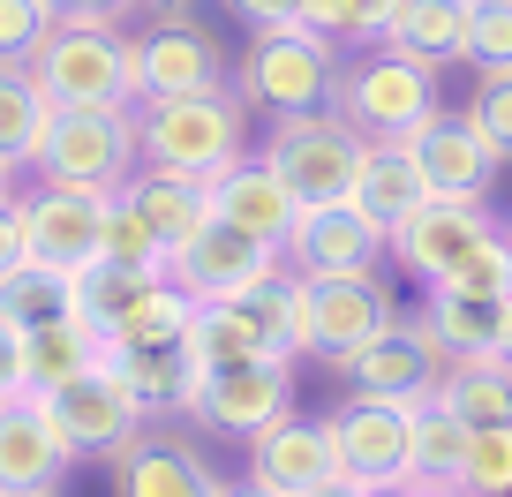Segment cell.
<instances>
[{
  "label": "cell",
  "mask_w": 512,
  "mask_h": 497,
  "mask_svg": "<svg viewBox=\"0 0 512 497\" xmlns=\"http://www.w3.org/2000/svg\"><path fill=\"white\" fill-rule=\"evenodd\" d=\"M136 136H144V166L189 181H219L256 151V113L226 91H189V98H144L136 106Z\"/></svg>",
  "instance_id": "6da1fadb"
},
{
  "label": "cell",
  "mask_w": 512,
  "mask_h": 497,
  "mask_svg": "<svg viewBox=\"0 0 512 497\" xmlns=\"http://www.w3.org/2000/svg\"><path fill=\"white\" fill-rule=\"evenodd\" d=\"M347 46L324 31L294 23V31H256L249 53H234V98L272 129V121H302V113H332Z\"/></svg>",
  "instance_id": "7a4b0ae2"
},
{
  "label": "cell",
  "mask_w": 512,
  "mask_h": 497,
  "mask_svg": "<svg viewBox=\"0 0 512 497\" xmlns=\"http://www.w3.org/2000/svg\"><path fill=\"white\" fill-rule=\"evenodd\" d=\"M144 174V136H136V106H76L53 121L46 151H38L31 181L76 196H121Z\"/></svg>",
  "instance_id": "3957f363"
},
{
  "label": "cell",
  "mask_w": 512,
  "mask_h": 497,
  "mask_svg": "<svg viewBox=\"0 0 512 497\" xmlns=\"http://www.w3.org/2000/svg\"><path fill=\"white\" fill-rule=\"evenodd\" d=\"M437 106H445L437 98V68H422L400 46H354L347 68H339V98H332V113L354 121L369 144H407Z\"/></svg>",
  "instance_id": "277c9868"
},
{
  "label": "cell",
  "mask_w": 512,
  "mask_h": 497,
  "mask_svg": "<svg viewBox=\"0 0 512 497\" xmlns=\"http://www.w3.org/2000/svg\"><path fill=\"white\" fill-rule=\"evenodd\" d=\"M234 83V53L219 46L211 23H196L189 8H166L144 31H128V91L144 98H189V91H226Z\"/></svg>",
  "instance_id": "5b68a950"
},
{
  "label": "cell",
  "mask_w": 512,
  "mask_h": 497,
  "mask_svg": "<svg viewBox=\"0 0 512 497\" xmlns=\"http://www.w3.org/2000/svg\"><path fill=\"white\" fill-rule=\"evenodd\" d=\"M264 159L279 166L302 204H347L354 181H362V159H369V136L339 113H302V121H272L264 129Z\"/></svg>",
  "instance_id": "8992f818"
},
{
  "label": "cell",
  "mask_w": 512,
  "mask_h": 497,
  "mask_svg": "<svg viewBox=\"0 0 512 497\" xmlns=\"http://www.w3.org/2000/svg\"><path fill=\"white\" fill-rule=\"evenodd\" d=\"M31 76L61 113L136 106V91H128V31H113V23H61V31L31 53Z\"/></svg>",
  "instance_id": "52a82bcc"
},
{
  "label": "cell",
  "mask_w": 512,
  "mask_h": 497,
  "mask_svg": "<svg viewBox=\"0 0 512 497\" xmlns=\"http://www.w3.org/2000/svg\"><path fill=\"white\" fill-rule=\"evenodd\" d=\"M497 241H505V219L490 204H475V196H430L407 226H392V264L407 279H422V287H445L482 249H497Z\"/></svg>",
  "instance_id": "ba28073f"
},
{
  "label": "cell",
  "mask_w": 512,
  "mask_h": 497,
  "mask_svg": "<svg viewBox=\"0 0 512 497\" xmlns=\"http://www.w3.org/2000/svg\"><path fill=\"white\" fill-rule=\"evenodd\" d=\"M339 377L347 392H369V400H407V407H430L437 385H445L452 354L422 332V317H392L384 332H369L354 354H339Z\"/></svg>",
  "instance_id": "9c48e42d"
},
{
  "label": "cell",
  "mask_w": 512,
  "mask_h": 497,
  "mask_svg": "<svg viewBox=\"0 0 512 497\" xmlns=\"http://www.w3.org/2000/svg\"><path fill=\"white\" fill-rule=\"evenodd\" d=\"M46 407H53V422H61L76 460H113L136 430H151L144 400L128 392V377L113 362H91L83 377H68L61 392H46Z\"/></svg>",
  "instance_id": "30bf717a"
},
{
  "label": "cell",
  "mask_w": 512,
  "mask_h": 497,
  "mask_svg": "<svg viewBox=\"0 0 512 497\" xmlns=\"http://www.w3.org/2000/svg\"><path fill=\"white\" fill-rule=\"evenodd\" d=\"M332 445H339V475L377 490V482H407V460H415V407L407 400H369V392H347L332 407Z\"/></svg>",
  "instance_id": "8fae6325"
},
{
  "label": "cell",
  "mask_w": 512,
  "mask_h": 497,
  "mask_svg": "<svg viewBox=\"0 0 512 497\" xmlns=\"http://www.w3.org/2000/svg\"><path fill=\"white\" fill-rule=\"evenodd\" d=\"M279 257H287V249H272V241L234 234V226L211 219L204 234H189L174 257H166V279H174L196 309H204V302H241L249 287H264V279L279 272Z\"/></svg>",
  "instance_id": "7c38bea8"
},
{
  "label": "cell",
  "mask_w": 512,
  "mask_h": 497,
  "mask_svg": "<svg viewBox=\"0 0 512 497\" xmlns=\"http://www.w3.org/2000/svg\"><path fill=\"white\" fill-rule=\"evenodd\" d=\"M279 415H294V362H241V369H204L196 377L189 422L226 437H264Z\"/></svg>",
  "instance_id": "4fadbf2b"
},
{
  "label": "cell",
  "mask_w": 512,
  "mask_h": 497,
  "mask_svg": "<svg viewBox=\"0 0 512 497\" xmlns=\"http://www.w3.org/2000/svg\"><path fill=\"white\" fill-rule=\"evenodd\" d=\"M302 317H309V354L339 362L400 317V302H392L384 272H324V279H302Z\"/></svg>",
  "instance_id": "5bb4252c"
},
{
  "label": "cell",
  "mask_w": 512,
  "mask_h": 497,
  "mask_svg": "<svg viewBox=\"0 0 512 497\" xmlns=\"http://www.w3.org/2000/svg\"><path fill=\"white\" fill-rule=\"evenodd\" d=\"M106 467H113V497H226L234 490V482H226L181 430H166V422L136 430Z\"/></svg>",
  "instance_id": "9a60e30c"
},
{
  "label": "cell",
  "mask_w": 512,
  "mask_h": 497,
  "mask_svg": "<svg viewBox=\"0 0 512 497\" xmlns=\"http://www.w3.org/2000/svg\"><path fill=\"white\" fill-rule=\"evenodd\" d=\"M392 257V234L369 219L362 204H302L287 234V264L302 279H324V272H377Z\"/></svg>",
  "instance_id": "2e32d148"
},
{
  "label": "cell",
  "mask_w": 512,
  "mask_h": 497,
  "mask_svg": "<svg viewBox=\"0 0 512 497\" xmlns=\"http://www.w3.org/2000/svg\"><path fill=\"white\" fill-rule=\"evenodd\" d=\"M68 467H76V452H68L61 422L38 392L0 407V497H46L61 490Z\"/></svg>",
  "instance_id": "e0dca14e"
},
{
  "label": "cell",
  "mask_w": 512,
  "mask_h": 497,
  "mask_svg": "<svg viewBox=\"0 0 512 497\" xmlns=\"http://www.w3.org/2000/svg\"><path fill=\"white\" fill-rule=\"evenodd\" d=\"M407 151H415V166H422V181H430V196H475V204H490L497 166H505V159L490 151V136H482L467 113H445V106H437L430 121L407 136Z\"/></svg>",
  "instance_id": "ac0fdd59"
},
{
  "label": "cell",
  "mask_w": 512,
  "mask_h": 497,
  "mask_svg": "<svg viewBox=\"0 0 512 497\" xmlns=\"http://www.w3.org/2000/svg\"><path fill=\"white\" fill-rule=\"evenodd\" d=\"M211 219L234 226V234H256V241H272V249H287L294 219H302V196L279 181V166L264 159V151H249L241 166H226V174L211 181Z\"/></svg>",
  "instance_id": "d6986e66"
},
{
  "label": "cell",
  "mask_w": 512,
  "mask_h": 497,
  "mask_svg": "<svg viewBox=\"0 0 512 497\" xmlns=\"http://www.w3.org/2000/svg\"><path fill=\"white\" fill-rule=\"evenodd\" d=\"M249 475L272 482L287 497H309L324 482H339V445H332V422H309V415H279L264 437H249Z\"/></svg>",
  "instance_id": "ffe728a7"
},
{
  "label": "cell",
  "mask_w": 512,
  "mask_h": 497,
  "mask_svg": "<svg viewBox=\"0 0 512 497\" xmlns=\"http://www.w3.org/2000/svg\"><path fill=\"white\" fill-rule=\"evenodd\" d=\"M23 219H31V257L83 272L98 264V241H106V196H76V189H46L31 181L23 189Z\"/></svg>",
  "instance_id": "44dd1931"
},
{
  "label": "cell",
  "mask_w": 512,
  "mask_h": 497,
  "mask_svg": "<svg viewBox=\"0 0 512 497\" xmlns=\"http://www.w3.org/2000/svg\"><path fill=\"white\" fill-rule=\"evenodd\" d=\"M415 317H422V332H430L452 362H490V354H505V294L430 287Z\"/></svg>",
  "instance_id": "7402d4cb"
},
{
  "label": "cell",
  "mask_w": 512,
  "mask_h": 497,
  "mask_svg": "<svg viewBox=\"0 0 512 497\" xmlns=\"http://www.w3.org/2000/svg\"><path fill=\"white\" fill-rule=\"evenodd\" d=\"M121 196L144 211V226L159 234L166 257H174L189 234H204V226H211V181H189V174H159V166H144V174L128 181Z\"/></svg>",
  "instance_id": "603a6c76"
},
{
  "label": "cell",
  "mask_w": 512,
  "mask_h": 497,
  "mask_svg": "<svg viewBox=\"0 0 512 497\" xmlns=\"http://www.w3.org/2000/svg\"><path fill=\"white\" fill-rule=\"evenodd\" d=\"M347 204H362L369 219L392 234V226H407L422 204H430V181H422V166H415V151L407 144H369V159H362V181H354V196Z\"/></svg>",
  "instance_id": "cb8c5ba5"
},
{
  "label": "cell",
  "mask_w": 512,
  "mask_h": 497,
  "mask_svg": "<svg viewBox=\"0 0 512 497\" xmlns=\"http://www.w3.org/2000/svg\"><path fill=\"white\" fill-rule=\"evenodd\" d=\"M53 121H61V106L38 91L31 61H0V159L31 174L46 136H53Z\"/></svg>",
  "instance_id": "d4e9b609"
},
{
  "label": "cell",
  "mask_w": 512,
  "mask_h": 497,
  "mask_svg": "<svg viewBox=\"0 0 512 497\" xmlns=\"http://www.w3.org/2000/svg\"><path fill=\"white\" fill-rule=\"evenodd\" d=\"M91 362H106V339L83 317H53V324H38V332H23V385H31L38 400L61 392L68 377H83Z\"/></svg>",
  "instance_id": "484cf974"
},
{
  "label": "cell",
  "mask_w": 512,
  "mask_h": 497,
  "mask_svg": "<svg viewBox=\"0 0 512 497\" xmlns=\"http://www.w3.org/2000/svg\"><path fill=\"white\" fill-rule=\"evenodd\" d=\"M113 369L128 377V392L144 400V415L151 422H189V400H196V377L204 369L189 362V347H144V354H106Z\"/></svg>",
  "instance_id": "4316f807"
},
{
  "label": "cell",
  "mask_w": 512,
  "mask_h": 497,
  "mask_svg": "<svg viewBox=\"0 0 512 497\" xmlns=\"http://www.w3.org/2000/svg\"><path fill=\"white\" fill-rule=\"evenodd\" d=\"M53 317H76V272L46 257H23L0 272V324H16V332H38Z\"/></svg>",
  "instance_id": "83f0119b"
},
{
  "label": "cell",
  "mask_w": 512,
  "mask_h": 497,
  "mask_svg": "<svg viewBox=\"0 0 512 497\" xmlns=\"http://www.w3.org/2000/svg\"><path fill=\"white\" fill-rule=\"evenodd\" d=\"M467 31H475V0H407L400 31H392V46L415 53L422 68H437L445 76L452 61H467Z\"/></svg>",
  "instance_id": "f1b7e54d"
},
{
  "label": "cell",
  "mask_w": 512,
  "mask_h": 497,
  "mask_svg": "<svg viewBox=\"0 0 512 497\" xmlns=\"http://www.w3.org/2000/svg\"><path fill=\"white\" fill-rule=\"evenodd\" d=\"M159 279L166 272H136V264H106V257H98V264L76 272V317L91 324L98 339H113L136 309H144V294L159 287Z\"/></svg>",
  "instance_id": "f546056e"
},
{
  "label": "cell",
  "mask_w": 512,
  "mask_h": 497,
  "mask_svg": "<svg viewBox=\"0 0 512 497\" xmlns=\"http://www.w3.org/2000/svg\"><path fill=\"white\" fill-rule=\"evenodd\" d=\"M241 317L256 324V339H264V347L279 354V362H302L309 354V317H302V272H287V264H279L272 279H264V287H249L241 294Z\"/></svg>",
  "instance_id": "4dcf8cb0"
},
{
  "label": "cell",
  "mask_w": 512,
  "mask_h": 497,
  "mask_svg": "<svg viewBox=\"0 0 512 497\" xmlns=\"http://www.w3.org/2000/svg\"><path fill=\"white\" fill-rule=\"evenodd\" d=\"M437 407L460 415L467 430L512 422V362H505V354H490V362H452L445 385H437Z\"/></svg>",
  "instance_id": "1f68e13d"
},
{
  "label": "cell",
  "mask_w": 512,
  "mask_h": 497,
  "mask_svg": "<svg viewBox=\"0 0 512 497\" xmlns=\"http://www.w3.org/2000/svg\"><path fill=\"white\" fill-rule=\"evenodd\" d=\"M181 347H189V362L196 369H241V362H279L272 347H264V339H256V324L241 317L234 302H204L189 317V339H181Z\"/></svg>",
  "instance_id": "d6a6232c"
},
{
  "label": "cell",
  "mask_w": 512,
  "mask_h": 497,
  "mask_svg": "<svg viewBox=\"0 0 512 497\" xmlns=\"http://www.w3.org/2000/svg\"><path fill=\"white\" fill-rule=\"evenodd\" d=\"M467 445H475V430H467L460 415H445V407H415V460H407V482H437V490H460V467H467Z\"/></svg>",
  "instance_id": "836d02e7"
},
{
  "label": "cell",
  "mask_w": 512,
  "mask_h": 497,
  "mask_svg": "<svg viewBox=\"0 0 512 497\" xmlns=\"http://www.w3.org/2000/svg\"><path fill=\"white\" fill-rule=\"evenodd\" d=\"M407 0H309V31H324L332 46H392V31H400Z\"/></svg>",
  "instance_id": "e575fe53"
},
{
  "label": "cell",
  "mask_w": 512,
  "mask_h": 497,
  "mask_svg": "<svg viewBox=\"0 0 512 497\" xmlns=\"http://www.w3.org/2000/svg\"><path fill=\"white\" fill-rule=\"evenodd\" d=\"M189 317H196V302L174 287V279H159V287L144 294V309L121 324V332L106 339V354H144V347H181L189 339Z\"/></svg>",
  "instance_id": "d590c367"
},
{
  "label": "cell",
  "mask_w": 512,
  "mask_h": 497,
  "mask_svg": "<svg viewBox=\"0 0 512 497\" xmlns=\"http://www.w3.org/2000/svg\"><path fill=\"white\" fill-rule=\"evenodd\" d=\"M98 257L106 264H136V272H166L159 234L144 226V211L128 204V196H106V241H98Z\"/></svg>",
  "instance_id": "8d00e7d4"
},
{
  "label": "cell",
  "mask_w": 512,
  "mask_h": 497,
  "mask_svg": "<svg viewBox=\"0 0 512 497\" xmlns=\"http://www.w3.org/2000/svg\"><path fill=\"white\" fill-rule=\"evenodd\" d=\"M460 490H467V497H512V422L475 430L467 467H460Z\"/></svg>",
  "instance_id": "74e56055"
},
{
  "label": "cell",
  "mask_w": 512,
  "mask_h": 497,
  "mask_svg": "<svg viewBox=\"0 0 512 497\" xmlns=\"http://www.w3.org/2000/svg\"><path fill=\"white\" fill-rule=\"evenodd\" d=\"M467 68H475V76H512V0H475Z\"/></svg>",
  "instance_id": "f35d334b"
},
{
  "label": "cell",
  "mask_w": 512,
  "mask_h": 497,
  "mask_svg": "<svg viewBox=\"0 0 512 497\" xmlns=\"http://www.w3.org/2000/svg\"><path fill=\"white\" fill-rule=\"evenodd\" d=\"M53 31H61L53 0H0V61H31Z\"/></svg>",
  "instance_id": "ab89813d"
},
{
  "label": "cell",
  "mask_w": 512,
  "mask_h": 497,
  "mask_svg": "<svg viewBox=\"0 0 512 497\" xmlns=\"http://www.w3.org/2000/svg\"><path fill=\"white\" fill-rule=\"evenodd\" d=\"M467 121L490 136V151L512 166V76H482V91L467 98Z\"/></svg>",
  "instance_id": "60d3db41"
},
{
  "label": "cell",
  "mask_w": 512,
  "mask_h": 497,
  "mask_svg": "<svg viewBox=\"0 0 512 497\" xmlns=\"http://www.w3.org/2000/svg\"><path fill=\"white\" fill-rule=\"evenodd\" d=\"M249 31H294V23L309 16V0H226Z\"/></svg>",
  "instance_id": "b9f144b4"
},
{
  "label": "cell",
  "mask_w": 512,
  "mask_h": 497,
  "mask_svg": "<svg viewBox=\"0 0 512 497\" xmlns=\"http://www.w3.org/2000/svg\"><path fill=\"white\" fill-rule=\"evenodd\" d=\"M53 8H61V23H113V31L144 16V0H53Z\"/></svg>",
  "instance_id": "7bdbcfd3"
},
{
  "label": "cell",
  "mask_w": 512,
  "mask_h": 497,
  "mask_svg": "<svg viewBox=\"0 0 512 497\" xmlns=\"http://www.w3.org/2000/svg\"><path fill=\"white\" fill-rule=\"evenodd\" d=\"M23 257H31V219H23V196H16V204H0V272Z\"/></svg>",
  "instance_id": "ee69618b"
},
{
  "label": "cell",
  "mask_w": 512,
  "mask_h": 497,
  "mask_svg": "<svg viewBox=\"0 0 512 497\" xmlns=\"http://www.w3.org/2000/svg\"><path fill=\"white\" fill-rule=\"evenodd\" d=\"M23 392H31V385H23V332H16V324H0V407L23 400Z\"/></svg>",
  "instance_id": "f6af8a7d"
},
{
  "label": "cell",
  "mask_w": 512,
  "mask_h": 497,
  "mask_svg": "<svg viewBox=\"0 0 512 497\" xmlns=\"http://www.w3.org/2000/svg\"><path fill=\"white\" fill-rule=\"evenodd\" d=\"M369 497H437V482H377Z\"/></svg>",
  "instance_id": "bcb514c9"
},
{
  "label": "cell",
  "mask_w": 512,
  "mask_h": 497,
  "mask_svg": "<svg viewBox=\"0 0 512 497\" xmlns=\"http://www.w3.org/2000/svg\"><path fill=\"white\" fill-rule=\"evenodd\" d=\"M23 189H31V181H23V166H8V159H0V204H16Z\"/></svg>",
  "instance_id": "7dc6e473"
},
{
  "label": "cell",
  "mask_w": 512,
  "mask_h": 497,
  "mask_svg": "<svg viewBox=\"0 0 512 497\" xmlns=\"http://www.w3.org/2000/svg\"><path fill=\"white\" fill-rule=\"evenodd\" d=\"M309 497H369V490H362V482H347V475H339V482H324V490H309Z\"/></svg>",
  "instance_id": "c3c4849f"
},
{
  "label": "cell",
  "mask_w": 512,
  "mask_h": 497,
  "mask_svg": "<svg viewBox=\"0 0 512 497\" xmlns=\"http://www.w3.org/2000/svg\"><path fill=\"white\" fill-rule=\"evenodd\" d=\"M226 497H287V490H272V482H256V475H249V482H234Z\"/></svg>",
  "instance_id": "681fc988"
},
{
  "label": "cell",
  "mask_w": 512,
  "mask_h": 497,
  "mask_svg": "<svg viewBox=\"0 0 512 497\" xmlns=\"http://www.w3.org/2000/svg\"><path fill=\"white\" fill-rule=\"evenodd\" d=\"M144 8H151V16H166V8H189V0H144Z\"/></svg>",
  "instance_id": "f907efd6"
},
{
  "label": "cell",
  "mask_w": 512,
  "mask_h": 497,
  "mask_svg": "<svg viewBox=\"0 0 512 497\" xmlns=\"http://www.w3.org/2000/svg\"><path fill=\"white\" fill-rule=\"evenodd\" d=\"M505 362H512V294H505Z\"/></svg>",
  "instance_id": "816d5d0a"
},
{
  "label": "cell",
  "mask_w": 512,
  "mask_h": 497,
  "mask_svg": "<svg viewBox=\"0 0 512 497\" xmlns=\"http://www.w3.org/2000/svg\"><path fill=\"white\" fill-rule=\"evenodd\" d=\"M505 257H512V219H505Z\"/></svg>",
  "instance_id": "f5cc1de1"
},
{
  "label": "cell",
  "mask_w": 512,
  "mask_h": 497,
  "mask_svg": "<svg viewBox=\"0 0 512 497\" xmlns=\"http://www.w3.org/2000/svg\"><path fill=\"white\" fill-rule=\"evenodd\" d=\"M437 497H467V490H437Z\"/></svg>",
  "instance_id": "db71d44e"
},
{
  "label": "cell",
  "mask_w": 512,
  "mask_h": 497,
  "mask_svg": "<svg viewBox=\"0 0 512 497\" xmlns=\"http://www.w3.org/2000/svg\"><path fill=\"white\" fill-rule=\"evenodd\" d=\"M46 497H61V490H46Z\"/></svg>",
  "instance_id": "11a10c76"
}]
</instances>
